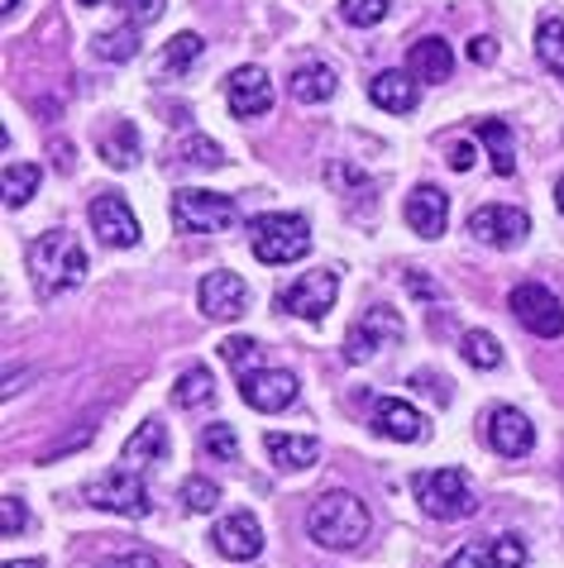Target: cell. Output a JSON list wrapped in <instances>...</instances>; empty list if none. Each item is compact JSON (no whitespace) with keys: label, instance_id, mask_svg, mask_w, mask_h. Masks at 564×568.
I'll list each match as a JSON object with an SVG mask.
<instances>
[{"label":"cell","instance_id":"cell-2","mask_svg":"<svg viewBox=\"0 0 564 568\" xmlns=\"http://www.w3.org/2000/svg\"><path fill=\"white\" fill-rule=\"evenodd\" d=\"M249 248L269 267L302 263L311 254V220L306 215H254L249 220Z\"/></svg>","mask_w":564,"mask_h":568},{"label":"cell","instance_id":"cell-1","mask_svg":"<svg viewBox=\"0 0 564 568\" xmlns=\"http://www.w3.org/2000/svg\"><path fill=\"white\" fill-rule=\"evenodd\" d=\"M29 273H34V292L43 302H53V296L82 287L91 273V258L72 230H49L29 244Z\"/></svg>","mask_w":564,"mask_h":568},{"label":"cell","instance_id":"cell-25","mask_svg":"<svg viewBox=\"0 0 564 568\" xmlns=\"http://www.w3.org/2000/svg\"><path fill=\"white\" fill-rule=\"evenodd\" d=\"M479 139H483V149H489L493 158V172L497 178H512L516 172V139L503 120H479Z\"/></svg>","mask_w":564,"mask_h":568},{"label":"cell","instance_id":"cell-46","mask_svg":"<svg viewBox=\"0 0 564 568\" xmlns=\"http://www.w3.org/2000/svg\"><path fill=\"white\" fill-rule=\"evenodd\" d=\"M555 206H560V211H564V178H560V182H555Z\"/></svg>","mask_w":564,"mask_h":568},{"label":"cell","instance_id":"cell-26","mask_svg":"<svg viewBox=\"0 0 564 568\" xmlns=\"http://www.w3.org/2000/svg\"><path fill=\"white\" fill-rule=\"evenodd\" d=\"M215 402V377H211V368H187L182 377H178V387H172V406L178 412H197V406H211Z\"/></svg>","mask_w":564,"mask_h":568},{"label":"cell","instance_id":"cell-17","mask_svg":"<svg viewBox=\"0 0 564 568\" xmlns=\"http://www.w3.org/2000/svg\"><path fill=\"white\" fill-rule=\"evenodd\" d=\"M402 220L412 225V234H421V240H441L445 220H450V196L441 186H416L402 206Z\"/></svg>","mask_w":564,"mask_h":568},{"label":"cell","instance_id":"cell-12","mask_svg":"<svg viewBox=\"0 0 564 568\" xmlns=\"http://www.w3.org/2000/svg\"><path fill=\"white\" fill-rule=\"evenodd\" d=\"M91 234L111 248H134L139 244V220L130 211V201L115 192H101L91 201Z\"/></svg>","mask_w":564,"mask_h":568},{"label":"cell","instance_id":"cell-16","mask_svg":"<svg viewBox=\"0 0 564 568\" xmlns=\"http://www.w3.org/2000/svg\"><path fill=\"white\" fill-rule=\"evenodd\" d=\"M201 311L211 321H240L244 306H249V282L240 273H207L201 277Z\"/></svg>","mask_w":564,"mask_h":568},{"label":"cell","instance_id":"cell-6","mask_svg":"<svg viewBox=\"0 0 564 568\" xmlns=\"http://www.w3.org/2000/svg\"><path fill=\"white\" fill-rule=\"evenodd\" d=\"M172 220H178L182 234H230L240 225V206L221 192H197V186H182L172 196Z\"/></svg>","mask_w":564,"mask_h":568},{"label":"cell","instance_id":"cell-5","mask_svg":"<svg viewBox=\"0 0 564 568\" xmlns=\"http://www.w3.org/2000/svg\"><path fill=\"white\" fill-rule=\"evenodd\" d=\"M97 511H111V516H130V520H144L153 511V493H149V483H144V473H134V468H111L105 478L97 483H87V493H82Z\"/></svg>","mask_w":564,"mask_h":568},{"label":"cell","instance_id":"cell-8","mask_svg":"<svg viewBox=\"0 0 564 568\" xmlns=\"http://www.w3.org/2000/svg\"><path fill=\"white\" fill-rule=\"evenodd\" d=\"M402 335H406V325H402L397 311L369 306V311L354 321L350 339H344V363H369L379 349H387V344H402Z\"/></svg>","mask_w":564,"mask_h":568},{"label":"cell","instance_id":"cell-42","mask_svg":"<svg viewBox=\"0 0 564 568\" xmlns=\"http://www.w3.org/2000/svg\"><path fill=\"white\" fill-rule=\"evenodd\" d=\"M469 58H474V62H493V39L479 34L474 43H469Z\"/></svg>","mask_w":564,"mask_h":568},{"label":"cell","instance_id":"cell-32","mask_svg":"<svg viewBox=\"0 0 564 568\" xmlns=\"http://www.w3.org/2000/svg\"><path fill=\"white\" fill-rule=\"evenodd\" d=\"M91 49H97V58H105V62H130L139 53V34L134 29H105V34L91 39Z\"/></svg>","mask_w":564,"mask_h":568},{"label":"cell","instance_id":"cell-23","mask_svg":"<svg viewBox=\"0 0 564 568\" xmlns=\"http://www.w3.org/2000/svg\"><path fill=\"white\" fill-rule=\"evenodd\" d=\"M263 449H269V459L282 468V473H302L321 459V445L311 435H288V430H269L263 435Z\"/></svg>","mask_w":564,"mask_h":568},{"label":"cell","instance_id":"cell-44","mask_svg":"<svg viewBox=\"0 0 564 568\" xmlns=\"http://www.w3.org/2000/svg\"><path fill=\"white\" fill-rule=\"evenodd\" d=\"M124 568H163V564L153 559V555H144V549H139V555H124Z\"/></svg>","mask_w":564,"mask_h":568},{"label":"cell","instance_id":"cell-33","mask_svg":"<svg viewBox=\"0 0 564 568\" xmlns=\"http://www.w3.org/2000/svg\"><path fill=\"white\" fill-rule=\"evenodd\" d=\"M464 358L474 363V368H483V373H493L497 363H503V344H497L489 329H469L464 335Z\"/></svg>","mask_w":564,"mask_h":568},{"label":"cell","instance_id":"cell-37","mask_svg":"<svg viewBox=\"0 0 564 568\" xmlns=\"http://www.w3.org/2000/svg\"><path fill=\"white\" fill-rule=\"evenodd\" d=\"M201 449H207L211 459H225V464H234V454H240V439H234V425H207V435H201Z\"/></svg>","mask_w":564,"mask_h":568},{"label":"cell","instance_id":"cell-45","mask_svg":"<svg viewBox=\"0 0 564 568\" xmlns=\"http://www.w3.org/2000/svg\"><path fill=\"white\" fill-rule=\"evenodd\" d=\"M6 568H43V564H39V559H10Z\"/></svg>","mask_w":564,"mask_h":568},{"label":"cell","instance_id":"cell-40","mask_svg":"<svg viewBox=\"0 0 564 568\" xmlns=\"http://www.w3.org/2000/svg\"><path fill=\"white\" fill-rule=\"evenodd\" d=\"M406 292H412L416 302H441V287H435L431 277H421V273H406Z\"/></svg>","mask_w":564,"mask_h":568},{"label":"cell","instance_id":"cell-11","mask_svg":"<svg viewBox=\"0 0 564 568\" xmlns=\"http://www.w3.org/2000/svg\"><path fill=\"white\" fill-rule=\"evenodd\" d=\"M469 234L489 248H516L531 234V220L516 206H479L469 215Z\"/></svg>","mask_w":564,"mask_h":568},{"label":"cell","instance_id":"cell-4","mask_svg":"<svg viewBox=\"0 0 564 568\" xmlns=\"http://www.w3.org/2000/svg\"><path fill=\"white\" fill-rule=\"evenodd\" d=\"M412 493H416L421 511H426L431 520H464V516H474V493H469V483H464L460 468L416 473Z\"/></svg>","mask_w":564,"mask_h":568},{"label":"cell","instance_id":"cell-22","mask_svg":"<svg viewBox=\"0 0 564 568\" xmlns=\"http://www.w3.org/2000/svg\"><path fill=\"white\" fill-rule=\"evenodd\" d=\"M406 72L416 77V82H450V72H454V53H450V43L445 39H416L412 43V53H406Z\"/></svg>","mask_w":564,"mask_h":568},{"label":"cell","instance_id":"cell-41","mask_svg":"<svg viewBox=\"0 0 564 568\" xmlns=\"http://www.w3.org/2000/svg\"><path fill=\"white\" fill-rule=\"evenodd\" d=\"M450 168H454V172H469V168H474V144H469V139H454V144H450Z\"/></svg>","mask_w":564,"mask_h":568},{"label":"cell","instance_id":"cell-13","mask_svg":"<svg viewBox=\"0 0 564 568\" xmlns=\"http://www.w3.org/2000/svg\"><path fill=\"white\" fill-rule=\"evenodd\" d=\"M296 377L288 368H254L240 377V397L244 406H254V412H288L296 402Z\"/></svg>","mask_w":564,"mask_h":568},{"label":"cell","instance_id":"cell-49","mask_svg":"<svg viewBox=\"0 0 564 568\" xmlns=\"http://www.w3.org/2000/svg\"><path fill=\"white\" fill-rule=\"evenodd\" d=\"M77 6H101V0H77Z\"/></svg>","mask_w":564,"mask_h":568},{"label":"cell","instance_id":"cell-47","mask_svg":"<svg viewBox=\"0 0 564 568\" xmlns=\"http://www.w3.org/2000/svg\"><path fill=\"white\" fill-rule=\"evenodd\" d=\"M14 6H20V0H0V14H14Z\"/></svg>","mask_w":564,"mask_h":568},{"label":"cell","instance_id":"cell-30","mask_svg":"<svg viewBox=\"0 0 564 568\" xmlns=\"http://www.w3.org/2000/svg\"><path fill=\"white\" fill-rule=\"evenodd\" d=\"M201 53H207V39L201 34H172L168 39V49H163V68L168 72H192Z\"/></svg>","mask_w":564,"mask_h":568},{"label":"cell","instance_id":"cell-18","mask_svg":"<svg viewBox=\"0 0 564 568\" xmlns=\"http://www.w3.org/2000/svg\"><path fill=\"white\" fill-rule=\"evenodd\" d=\"M373 430L397 439V445H416V439L426 435V416H421L412 402H402V397H379L373 402Z\"/></svg>","mask_w":564,"mask_h":568},{"label":"cell","instance_id":"cell-28","mask_svg":"<svg viewBox=\"0 0 564 568\" xmlns=\"http://www.w3.org/2000/svg\"><path fill=\"white\" fill-rule=\"evenodd\" d=\"M101 158L111 168H134L139 163V130H134V120H115L111 130L101 134Z\"/></svg>","mask_w":564,"mask_h":568},{"label":"cell","instance_id":"cell-24","mask_svg":"<svg viewBox=\"0 0 564 568\" xmlns=\"http://www.w3.org/2000/svg\"><path fill=\"white\" fill-rule=\"evenodd\" d=\"M335 91H340V77H335V68H325V62H302V68L292 72V97L302 105H321V101H331Z\"/></svg>","mask_w":564,"mask_h":568},{"label":"cell","instance_id":"cell-34","mask_svg":"<svg viewBox=\"0 0 564 568\" xmlns=\"http://www.w3.org/2000/svg\"><path fill=\"white\" fill-rule=\"evenodd\" d=\"M221 358L230 363L234 373H254V368H263V354H259V339H249V335H234V339H225L221 344Z\"/></svg>","mask_w":564,"mask_h":568},{"label":"cell","instance_id":"cell-39","mask_svg":"<svg viewBox=\"0 0 564 568\" xmlns=\"http://www.w3.org/2000/svg\"><path fill=\"white\" fill-rule=\"evenodd\" d=\"M168 6L163 0H124V14H130V24L139 29V24H159V14H163Z\"/></svg>","mask_w":564,"mask_h":568},{"label":"cell","instance_id":"cell-9","mask_svg":"<svg viewBox=\"0 0 564 568\" xmlns=\"http://www.w3.org/2000/svg\"><path fill=\"white\" fill-rule=\"evenodd\" d=\"M335 296H340V277L331 267H316V273L296 277L292 287L278 296V306L288 315H296V321H321V315L335 306Z\"/></svg>","mask_w":564,"mask_h":568},{"label":"cell","instance_id":"cell-21","mask_svg":"<svg viewBox=\"0 0 564 568\" xmlns=\"http://www.w3.org/2000/svg\"><path fill=\"white\" fill-rule=\"evenodd\" d=\"M416 97H421V91H416V77L412 72H393V68H387V72H379L369 82V101L379 105V110H387V115H412Z\"/></svg>","mask_w":564,"mask_h":568},{"label":"cell","instance_id":"cell-36","mask_svg":"<svg viewBox=\"0 0 564 568\" xmlns=\"http://www.w3.org/2000/svg\"><path fill=\"white\" fill-rule=\"evenodd\" d=\"M340 14L354 29H373V24L387 20V0H340Z\"/></svg>","mask_w":564,"mask_h":568},{"label":"cell","instance_id":"cell-31","mask_svg":"<svg viewBox=\"0 0 564 568\" xmlns=\"http://www.w3.org/2000/svg\"><path fill=\"white\" fill-rule=\"evenodd\" d=\"M536 49H541V62H545V68L564 77V20H560V14L541 20V29H536Z\"/></svg>","mask_w":564,"mask_h":568},{"label":"cell","instance_id":"cell-38","mask_svg":"<svg viewBox=\"0 0 564 568\" xmlns=\"http://www.w3.org/2000/svg\"><path fill=\"white\" fill-rule=\"evenodd\" d=\"M0 526H6V540H14L24 526H29V511L20 497H6V507H0Z\"/></svg>","mask_w":564,"mask_h":568},{"label":"cell","instance_id":"cell-27","mask_svg":"<svg viewBox=\"0 0 564 568\" xmlns=\"http://www.w3.org/2000/svg\"><path fill=\"white\" fill-rule=\"evenodd\" d=\"M39 182H43V168H39V163H6V182H0V196H6L10 211H20V206H29V201H34Z\"/></svg>","mask_w":564,"mask_h":568},{"label":"cell","instance_id":"cell-3","mask_svg":"<svg viewBox=\"0 0 564 568\" xmlns=\"http://www.w3.org/2000/svg\"><path fill=\"white\" fill-rule=\"evenodd\" d=\"M311 540L321 549H354L369 540V507L354 493H325L311 507Z\"/></svg>","mask_w":564,"mask_h":568},{"label":"cell","instance_id":"cell-14","mask_svg":"<svg viewBox=\"0 0 564 568\" xmlns=\"http://www.w3.org/2000/svg\"><path fill=\"white\" fill-rule=\"evenodd\" d=\"M211 540L234 564H249V559L263 555V526H259L254 511H230V516H221V520H215V530H211Z\"/></svg>","mask_w":564,"mask_h":568},{"label":"cell","instance_id":"cell-19","mask_svg":"<svg viewBox=\"0 0 564 568\" xmlns=\"http://www.w3.org/2000/svg\"><path fill=\"white\" fill-rule=\"evenodd\" d=\"M522 564H526V545L516 540V535H503V540H474L450 559V568H522Z\"/></svg>","mask_w":564,"mask_h":568},{"label":"cell","instance_id":"cell-7","mask_svg":"<svg viewBox=\"0 0 564 568\" xmlns=\"http://www.w3.org/2000/svg\"><path fill=\"white\" fill-rule=\"evenodd\" d=\"M507 311L541 339H560L564 335V302L551 287H541V282H522V287H512Z\"/></svg>","mask_w":564,"mask_h":568},{"label":"cell","instance_id":"cell-10","mask_svg":"<svg viewBox=\"0 0 564 568\" xmlns=\"http://www.w3.org/2000/svg\"><path fill=\"white\" fill-rule=\"evenodd\" d=\"M483 439H489V449L503 454V459H526L531 445H536V425L516 412V406H493V412L483 416Z\"/></svg>","mask_w":564,"mask_h":568},{"label":"cell","instance_id":"cell-20","mask_svg":"<svg viewBox=\"0 0 564 568\" xmlns=\"http://www.w3.org/2000/svg\"><path fill=\"white\" fill-rule=\"evenodd\" d=\"M163 459H168V425L163 420H144L120 449V468H134V473H144Z\"/></svg>","mask_w":564,"mask_h":568},{"label":"cell","instance_id":"cell-15","mask_svg":"<svg viewBox=\"0 0 564 568\" xmlns=\"http://www.w3.org/2000/svg\"><path fill=\"white\" fill-rule=\"evenodd\" d=\"M225 101L234 110V120H259L263 110H273V82L263 68H234L230 72V87H225Z\"/></svg>","mask_w":564,"mask_h":568},{"label":"cell","instance_id":"cell-43","mask_svg":"<svg viewBox=\"0 0 564 568\" xmlns=\"http://www.w3.org/2000/svg\"><path fill=\"white\" fill-rule=\"evenodd\" d=\"M53 163H58V172H72V149L62 144V139L53 144Z\"/></svg>","mask_w":564,"mask_h":568},{"label":"cell","instance_id":"cell-35","mask_svg":"<svg viewBox=\"0 0 564 568\" xmlns=\"http://www.w3.org/2000/svg\"><path fill=\"white\" fill-rule=\"evenodd\" d=\"M215 501H221V487H215L211 478H187L182 483V507L201 516V511H215Z\"/></svg>","mask_w":564,"mask_h":568},{"label":"cell","instance_id":"cell-29","mask_svg":"<svg viewBox=\"0 0 564 568\" xmlns=\"http://www.w3.org/2000/svg\"><path fill=\"white\" fill-rule=\"evenodd\" d=\"M172 153H178L182 168H207V172L225 168V149L215 144V139H207V134H182L178 144H172Z\"/></svg>","mask_w":564,"mask_h":568},{"label":"cell","instance_id":"cell-48","mask_svg":"<svg viewBox=\"0 0 564 568\" xmlns=\"http://www.w3.org/2000/svg\"><path fill=\"white\" fill-rule=\"evenodd\" d=\"M97 568H124V559H101Z\"/></svg>","mask_w":564,"mask_h":568}]
</instances>
